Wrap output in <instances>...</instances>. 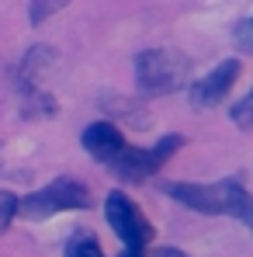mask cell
<instances>
[{
  "label": "cell",
  "mask_w": 253,
  "mask_h": 257,
  "mask_svg": "<svg viewBox=\"0 0 253 257\" xmlns=\"http://www.w3.org/2000/svg\"><path fill=\"white\" fill-rule=\"evenodd\" d=\"M104 212H108L111 229L122 236V254L118 257H146V243L153 240V226L139 212V205L122 191H111L104 202Z\"/></svg>",
  "instance_id": "cell-2"
},
{
  "label": "cell",
  "mask_w": 253,
  "mask_h": 257,
  "mask_svg": "<svg viewBox=\"0 0 253 257\" xmlns=\"http://www.w3.org/2000/svg\"><path fill=\"white\" fill-rule=\"evenodd\" d=\"M239 70H243L239 59H229V63L215 66L205 80H198V84L191 87V101H194L198 108H215L218 101H225V94H229V87L236 84Z\"/></svg>",
  "instance_id": "cell-6"
},
{
  "label": "cell",
  "mask_w": 253,
  "mask_h": 257,
  "mask_svg": "<svg viewBox=\"0 0 253 257\" xmlns=\"http://www.w3.org/2000/svg\"><path fill=\"white\" fill-rule=\"evenodd\" d=\"M250 111H253V97H243V101L236 104V111H232V118H236L239 128H250Z\"/></svg>",
  "instance_id": "cell-11"
},
{
  "label": "cell",
  "mask_w": 253,
  "mask_h": 257,
  "mask_svg": "<svg viewBox=\"0 0 253 257\" xmlns=\"http://www.w3.org/2000/svg\"><path fill=\"white\" fill-rule=\"evenodd\" d=\"M80 143L87 146V153L97 157L101 164H111V160L125 150L122 132H118L115 125H108V122H94V125H87L84 136H80Z\"/></svg>",
  "instance_id": "cell-7"
},
{
  "label": "cell",
  "mask_w": 253,
  "mask_h": 257,
  "mask_svg": "<svg viewBox=\"0 0 253 257\" xmlns=\"http://www.w3.org/2000/svg\"><path fill=\"white\" fill-rule=\"evenodd\" d=\"M236 39H239V49H253V39H250V18H243V21H239V28H236Z\"/></svg>",
  "instance_id": "cell-12"
},
{
  "label": "cell",
  "mask_w": 253,
  "mask_h": 257,
  "mask_svg": "<svg viewBox=\"0 0 253 257\" xmlns=\"http://www.w3.org/2000/svg\"><path fill=\"white\" fill-rule=\"evenodd\" d=\"M184 146V139L180 136H167V139H160L153 150H122L115 160H111V167L122 174L125 181H142V177H149V174H156L163 164H167V157H173V150H180Z\"/></svg>",
  "instance_id": "cell-5"
},
{
  "label": "cell",
  "mask_w": 253,
  "mask_h": 257,
  "mask_svg": "<svg viewBox=\"0 0 253 257\" xmlns=\"http://www.w3.org/2000/svg\"><path fill=\"white\" fill-rule=\"evenodd\" d=\"M18 215V195L11 191H0V233L11 226V219Z\"/></svg>",
  "instance_id": "cell-9"
},
{
  "label": "cell",
  "mask_w": 253,
  "mask_h": 257,
  "mask_svg": "<svg viewBox=\"0 0 253 257\" xmlns=\"http://www.w3.org/2000/svg\"><path fill=\"white\" fill-rule=\"evenodd\" d=\"M149 257H184L180 250H170V247H160V250H153Z\"/></svg>",
  "instance_id": "cell-13"
},
{
  "label": "cell",
  "mask_w": 253,
  "mask_h": 257,
  "mask_svg": "<svg viewBox=\"0 0 253 257\" xmlns=\"http://www.w3.org/2000/svg\"><path fill=\"white\" fill-rule=\"evenodd\" d=\"M63 4H66V0H35L28 14H32V21H45V14L56 11V7H63Z\"/></svg>",
  "instance_id": "cell-10"
},
{
  "label": "cell",
  "mask_w": 253,
  "mask_h": 257,
  "mask_svg": "<svg viewBox=\"0 0 253 257\" xmlns=\"http://www.w3.org/2000/svg\"><path fill=\"white\" fill-rule=\"evenodd\" d=\"M90 205V191H87L80 181L73 177H59L52 184H45L42 191L28 195L18 202V215L25 219H49L56 212H66V209H87Z\"/></svg>",
  "instance_id": "cell-3"
},
{
  "label": "cell",
  "mask_w": 253,
  "mask_h": 257,
  "mask_svg": "<svg viewBox=\"0 0 253 257\" xmlns=\"http://www.w3.org/2000/svg\"><path fill=\"white\" fill-rule=\"evenodd\" d=\"M66 257H104L101 243L94 233H77L70 243H66Z\"/></svg>",
  "instance_id": "cell-8"
},
{
  "label": "cell",
  "mask_w": 253,
  "mask_h": 257,
  "mask_svg": "<svg viewBox=\"0 0 253 257\" xmlns=\"http://www.w3.org/2000/svg\"><path fill=\"white\" fill-rule=\"evenodd\" d=\"M187 59L177 49H149L135 59V80L146 94H167L184 84Z\"/></svg>",
  "instance_id": "cell-4"
},
{
  "label": "cell",
  "mask_w": 253,
  "mask_h": 257,
  "mask_svg": "<svg viewBox=\"0 0 253 257\" xmlns=\"http://www.w3.org/2000/svg\"><path fill=\"white\" fill-rule=\"evenodd\" d=\"M170 198L184 202L187 209H198L205 215H236L243 222H250V195L243 184L236 181H215V184H187V181H177V184H163Z\"/></svg>",
  "instance_id": "cell-1"
}]
</instances>
